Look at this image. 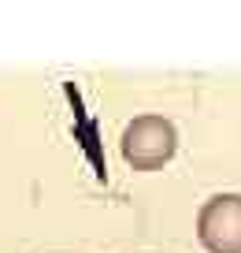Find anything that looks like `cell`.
Returning <instances> with one entry per match:
<instances>
[{"mask_svg": "<svg viewBox=\"0 0 241 253\" xmlns=\"http://www.w3.org/2000/svg\"><path fill=\"white\" fill-rule=\"evenodd\" d=\"M119 149H123V160L134 171H160L178 149V130H174L171 119L148 112V116H138L126 123Z\"/></svg>", "mask_w": 241, "mask_h": 253, "instance_id": "cell-1", "label": "cell"}, {"mask_svg": "<svg viewBox=\"0 0 241 253\" xmlns=\"http://www.w3.org/2000/svg\"><path fill=\"white\" fill-rule=\"evenodd\" d=\"M197 238L208 253H241V194H215L197 212Z\"/></svg>", "mask_w": 241, "mask_h": 253, "instance_id": "cell-2", "label": "cell"}]
</instances>
